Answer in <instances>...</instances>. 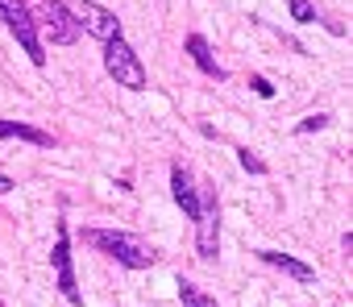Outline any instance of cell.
<instances>
[{"label": "cell", "mask_w": 353, "mask_h": 307, "mask_svg": "<svg viewBox=\"0 0 353 307\" xmlns=\"http://www.w3.org/2000/svg\"><path fill=\"white\" fill-rule=\"evenodd\" d=\"M83 241H88L92 249H100L104 257L121 262L125 270H150V266H158L154 245H145V241L133 237V233H121V229H83Z\"/></svg>", "instance_id": "6da1fadb"}, {"label": "cell", "mask_w": 353, "mask_h": 307, "mask_svg": "<svg viewBox=\"0 0 353 307\" xmlns=\"http://www.w3.org/2000/svg\"><path fill=\"white\" fill-rule=\"evenodd\" d=\"M26 9H30L38 34H46L54 46H75L79 42V25H75V17L63 0H30Z\"/></svg>", "instance_id": "7a4b0ae2"}, {"label": "cell", "mask_w": 353, "mask_h": 307, "mask_svg": "<svg viewBox=\"0 0 353 307\" xmlns=\"http://www.w3.org/2000/svg\"><path fill=\"white\" fill-rule=\"evenodd\" d=\"M0 21H5V30L17 38V46L30 54L34 67H46V46H42V34L26 9V0H0Z\"/></svg>", "instance_id": "3957f363"}, {"label": "cell", "mask_w": 353, "mask_h": 307, "mask_svg": "<svg viewBox=\"0 0 353 307\" xmlns=\"http://www.w3.org/2000/svg\"><path fill=\"white\" fill-rule=\"evenodd\" d=\"M104 71L117 79V87H129V92H141L150 79H145V67L137 59V50L125 42V38H112L104 42Z\"/></svg>", "instance_id": "277c9868"}, {"label": "cell", "mask_w": 353, "mask_h": 307, "mask_svg": "<svg viewBox=\"0 0 353 307\" xmlns=\"http://www.w3.org/2000/svg\"><path fill=\"white\" fill-rule=\"evenodd\" d=\"M196 253L204 262H212L221 253V204H216V191L204 187L200 191V204H196Z\"/></svg>", "instance_id": "5b68a950"}, {"label": "cell", "mask_w": 353, "mask_h": 307, "mask_svg": "<svg viewBox=\"0 0 353 307\" xmlns=\"http://www.w3.org/2000/svg\"><path fill=\"white\" fill-rule=\"evenodd\" d=\"M67 9H71L79 34H88V38H96V42H112V38H121V21H117V13H108L104 5H96V0H71Z\"/></svg>", "instance_id": "8992f818"}, {"label": "cell", "mask_w": 353, "mask_h": 307, "mask_svg": "<svg viewBox=\"0 0 353 307\" xmlns=\"http://www.w3.org/2000/svg\"><path fill=\"white\" fill-rule=\"evenodd\" d=\"M50 266H54V282L63 290L67 303H83L79 286H75V262H71V229L59 220V237H54V249H50Z\"/></svg>", "instance_id": "52a82bcc"}, {"label": "cell", "mask_w": 353, "mask_h": 307, "mask_svg": "<svg viewBox=\"0 0 353 307\" xmlns=\"http://www.w3.org/2000/svg\"><path fill=\"white\" fill-rule=\"evenodd\" d=\"M183 50L192 54V63H196V67H200L208 79H216V83H225V79H229V71L216 63V54H212V46H208V38H204V34H188Z\"/></svg>", "instance_id": "ba28073f"}, {"label": "cell", "mask_w": 353, "mask_h": 307, "mask_svg": "<svg viewBox=\"0 0 353 307\" xmlns=\"http://www.w3.org/2000/svg\"><path fill=\"white\" fill-rule=\"evenodd\" d=\"M170 195H174V204L183 208V216H188V220L196 216V204H200V187L192 183V175H188V167H183V162H174V167H170Z\"/></svg>", "instance_id": "9c48e42d"}, {"label": "cell", "mask_w": 353, "mask_h": 307, "mask_svg": "<svg viewBox=\"0 0 353 307\" xmlns=\"http://www.w3.org/2000/svg\"><path fill=\"white\" fill-rule=\"evenodd\" d=\"M258 257L266 262V266H274V270H283L287 278H295V282H316V270L307 266V262H299L295 253H283V249H258Z\"/></svg>", "instance_id": "30bf717a"}, {"label": "cell", "mask_w": 353, "mask_h": 307, "mask_svg": "<svg viewBox=\"0 0 353 307\" xmlns=\"http://www.w3.org/2000/svg\"><path fill=\"white\" fill-rule=\"evenodd\" d=\"M0 141H30V145H54V137L38 125H26V120H5L0 116Z\"/></svg>", "instance_id": "8fae6325"}, {"label": "cell", "mask_w": 353, "mask_h": 307, "mask_svg": "<svg viewBox=\"0 0 353 307\" xmlns=\"http://www.w3.org/2000/svg\"><path fill=\"white\" fill-rule=\"evenodd\" d=\"M174 290H179V303H183V307H221V303H216L208 290H200L192 278H174Z\"/></svg>", "instance_id": "7c38bea8"}, {"label": "cell", "mask_w": 353, "mask_h": 307, "mask_svg": "<svg viewBox=\"0 0 353 307\" xmlns=\"http://www.w3.org/2000/svg\"><path fill=\"white\" fill-rule=\"evenodd\" d=\"M237 162H241V171H250V175H266V171H270V167L258 158L250 145H241V149H237Z\"/></svg>", "instance_id": "4fadbf2b"}, {"label": "cell", "mask_w": 353, "mask_h": 307, "mask_svg": "<svg viewBox=\"0 0 353 307\" xmlns=\"http://www.w3.org/2000/svg\"><path fill=\"white\" fill-rule=\"evenodd\" d=\"M291 21H299V25H312L316 21V5H312V0H291Z\"/></svg>", "instance_id": "5bb4252c"}, {"label": "cell", "mask_w": 353, "mask_h": 307, "mask_svg": "<svg viewBox=\"0 0 353 307\" xmlns=\"http://www.w3.org/2000/svg\"><path fill=\"white\" fill-rule=\"evenodd\" d=\"M320 129H328V116H324V112H312V116H303V120L295 125L299 137H303V133H320Z\"/></svg>", "instance_id": "9a60e30c"}, {"label": "cell", "mask_w": 353, "mask_h": 307, "mask_svg": "<svg viewBox=\"0 0 353 307\" xmlns=\"http://www.w3.org/2000/svg\"><path fill=\"white\" fill-rule=\"evenodd\" d=\"M250 87H254V92H258L262 100H270V96H274V87H270V83H266L262 75H254V79H250Z\"/></svg>", "instance_id": "2e32d148"}, {"label": "cell", "mask_w": 353, "mask_h": 307, "mask_svg": "<svg viewBox=\"0 0 353 307\" xmlns=\"http://www.w3.org/2000/svg\"><path fill=\"white\" fill-rule=\"evenodd\" d=\"M9 191H13V179H9L5 171H0V195H9Z\"/></svg>", "instance_id": "e0dca14e"}]
</instances>
